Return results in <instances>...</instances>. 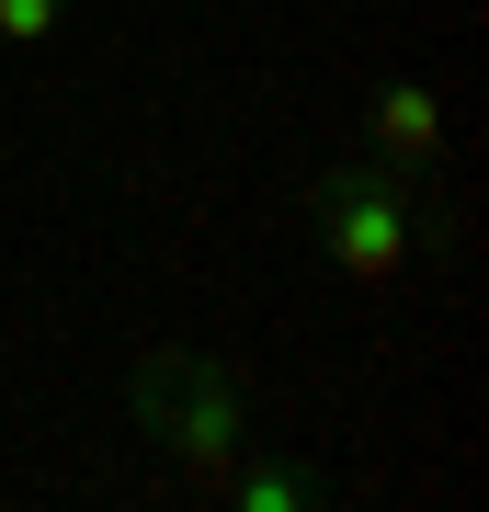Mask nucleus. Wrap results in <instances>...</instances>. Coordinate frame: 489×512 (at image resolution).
Returning a JSON list of instances; mask_svg holds the SVG:
<instances>
[{"mask_svg": "<svg viewBox=\"0 0 489 512\" xmlns=\"http://www.w3.org/2000/svg\"><path fill=\"white\" fill-rule=\"evenodd\" d=\"M69 12H80V0H0V57H35Z\"/></svg>", "mask_w": 489, "mask_h": 512, "instance_id": "obj_5", "label": "nucleus"}, {"mask_svg": "<svg viewBox=\"0 0 489 512\" xmlns=\"http://www.w3.org/2000/svg\"><path fill=\"white\" fill-rule=\"evenodd\" d=\"M433 148H444V92H433V80H387V92L364 103V160L433 171Z\"/></svg>", "mask_w": 489, "mask_h": 512, "instance_id": "obj_3", "label": "nucleus"}, {"mask_svg": "<svg viewBox=\"0 0 489 512\" xmlns=\"http://www.w3.org/2000/svg\"><path fill=\"white\" fill-rule=\"evenodd\" d=\"M308 217H319L330 274H353V285H399V274H410V251H421V228H433V205H421V171L330 160V171H319V194H308Z\"/></svg>", "mask_w": 489, "mask_h": 512, "instance_id": "obj_2", "label": "nucleus"}, {"mask_svg": "<svg viewBox=\"0 0 489 512\" xmlns=\"http://www.w3.org/2000/svg\"><path fill=\"white\" fill-rule=\"evenodd\" d=\"M217 490H239V512H308V501H330V478L319 467H251V456H239Z\"/></svg>", "mask_w": 489, "mask_h": 512, "instance_id": "obj_4", "label": "nucleus"}, {"mask_svg": "<svg viewBox=\"0 0 489 512\" xmlns=\"http://www.w3.org/2000/svg\"><path fill=\"white\" fill-rule=\"evenodd\" d=\"M126 410L205 478V490H217V478L262 444V433H251V387H239L217 353H194V342H148L137 365H126Z\"/></svg>", "mask_w": 489, "mask_h": 512, "instance_id": "obj_1", "label": "nucleus"}]
</instances>
